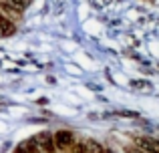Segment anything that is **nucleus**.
Segmentation results:
<instances>
[{
	"label": "nucleus",
	"instance_id": "f257e3e1",
	"mask_svg": "<svg viewBox=\"0 0 159 153\" xmlns=\"http://www.w3.org/2000/svg\"><path fill=\"white\" fill-rule=\"evenodd\" d=\"M54 139V147H57L58 151H69L70 145L75 143V137L70 131H57V133L52 135Z\"/></svg>",
	"mask_w": 159,
	"mask_h": 153
},
{
	"label": "nucleus",
	"instance_id": "f03ea898",
	"mask_svg": "<svg viewBox=\"0 0 159 153\" xmlns=\"http://www.w3.org/2000/svg\"><path fill=\"white\" fill-rule=\"evenodd\" d=\"M22 10H24V8H20L18 4H14L12 0H0V14H4L6 18H10V20L18 18V16L22 14Z\"/></svg>",
	"mask_w": 159,
	"mask_h": 153
},
{
	"label": "nucleus",
	"instance_id": "423d86ee",
	"mask_svg": "<svg viewBox=\"0 0 159 153\" xmlns=\"http://www.w3.org/2000/svg\"><path fill=\"white\" fill-rule=\"evenodd\" d=\"M69 153H91V151H89V145H87V143L77 141V143H73V145H70Z\"/></svg>",
	"mask_w": 159,
	"mask_h": 153
},
{
	"label": "nucleus",
	"instance_id": "39448f33",
	"mask_svg": "<svg viewBox=\"0 0 159 153\" xmlns=\"http://www.w3.org/2000/svg\"><path fill=\"white\" fill-rule=\"evenodd\" d=\"M14 32V24L10 18H6L4 14H0V36H10Z\"/></svg>",
	"mask_w": 159,
	"mask_h": 153
},
{
	"label": "nucleus",
	"instance_id": "20e7f679",
	"mask_svg": "<svg viewBox=\"0 0 159 153\" xmlns=\"http://www.w3.org/2000/svg\"><path fill=\"white\" fill-rule=\"evenodd\" d=\"M137 147L145 153H159V141L151 137H139L137 139Z\"/></svg>",
	"mask_w": 159,
	"mask_h": 153
},
{
	"label": "nucleus",
	"instance_id": "7ed1b4c3",
	"mask_svg": "<svg viewBox=\"0 0 159 153\" xmlns=\"http://www.w3.org/2000/svg\"><path fill=\"white\" fill-rule=\"evenodd\" d=\"M36 145H39L44 153H54V151H57V147H54V139H52L51 133H40L39 137H36Z\"/></svg>",
	"mask_w": 159,
	"mask_h": 153
}]
</instances>
